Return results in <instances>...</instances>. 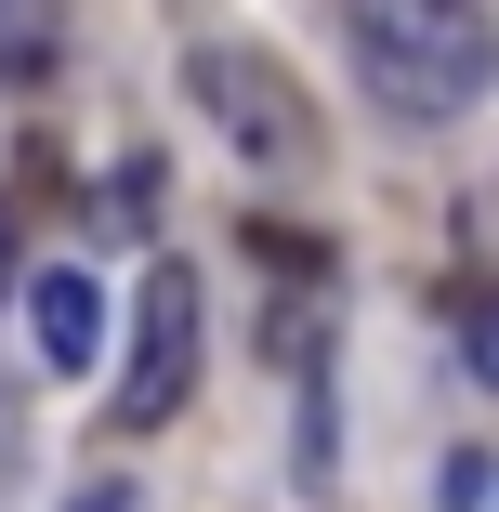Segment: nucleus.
Segmentation results:
<instances>
[{
  "label": "nucleus",
  "instance_id": "obj_5",
  "mask_svg": "<svg viewBox=\"0 0 499 512\" xmlns=\"http://www.w3.org/2000/svg\"><path fill=\"white\" fill-rule=\"evenodd\" d=\"M473 368H486V381H499V289H486V302H473Z\"/></svg>",
  "mask_w": 499,
  "mask_h": 512
},
{
  "label": "nucleus",
  "instance_id": "obj_7",
  "mask_svg": "<svg viewBox=\"0 0 499 512\" xmlns=\"http://www.w3.org/2000/svg\"><path fill=\"white\" fill-rule=\"evenodd\" d=\"M0 302H14V211H0Z\"/></svg>",
  "mask_w": 499,
  "mask_h": 512
},
{
  "label": "nucleus",
  "instance_id": "obj_2",
  "mask_svg": "<svg viewBox=\"0 0 499 512\" xmlns=\"http://www.w3.org/2000/svg\"><path fill=\"white\" fill-rule=\"evenodd\" d=\"M197 106H211V132L237 145V158H316V92L289 79L276 53H250V40H197Z\"/></svg>",
  "mask_w": 499,
  "mask_h": 512
},
{
  "label": "nucleus",
  "instance_id": "obj_1",
  "mask_svg": "<svg viewBox=\"0 0 499 512\" xmlns=\"http://www.w3.org/2000/svg\"><path fill=\"white\" fill-rule=\"evenodd\" d=\"M342 27H355L368 92L408 106V119H447V106H473L499 79V40H486L473 0H342Z\"/></svg>",
  "mask_w": 499,
  "mask_h": 512
},
{
  "label": "nucleus",
  "instance_id": "obj_4",
  "mask_svg": "<svg viewBox=\"0 0 499 512\" xmlns=\"http://www.w3.org/2000/svg\"><path fill=\"white\" fill-rule=\"evenodd\" d=\"M27 355L66 368V381L106 368V289H92L79 263H40V276H27Z\"/></svg>",
  "mask_w": 499,
  "mask_h": 512
},
{
  "label": "nucleus",
  "instance_id": "obj_6",
  "mask_svg": "<svg viewBox=\"0 0 499 512\" xmlns=\"http://www.w3.org/2000/svg\"><path fill=\"white\" fill-rule=\"evenodd\" d=\"M66 512H132V486H79V499H66Z\"/></svg>",
  "mask_w": 499,
  "mask_h": 512
},
{
  "label": "nucleus",
  "instance_id": "obj_3",
  "mask_svg": "<svg viewBox=\"0 0 499 512\" xmlns=\"http://www.w3.org/2000/svg\"><path fill=\"white\" fill-rule=\"evenodd\" d=\"M184 394H197V276L158 263L132 302V355H119V434H158Z\"/></svg>",
  "mask_w": 499,
  "mask_h": 512
}]
</instances>
